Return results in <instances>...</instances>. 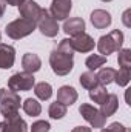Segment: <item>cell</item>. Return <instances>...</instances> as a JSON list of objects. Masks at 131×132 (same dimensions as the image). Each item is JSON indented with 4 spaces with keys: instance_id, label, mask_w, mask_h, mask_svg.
<instances>
[{
    "instance_id": "cell-1",
    "label": "cell",
    "mask_w": 131,
    "mask_h": 132,
    "mask_svg": "<svg viewBox=\"0 0 131 132\" xmlns=\"http://www.w3.org/2000/svg\"><path fill=\"white\" fill-rule=\"evenodd\" d=\"M69 43V38H63L56 49H53L49 55V65L54 74L57 75H68L74 66V54Z\"/></svg>"
},
{
    "instance_id": "cell-2",
    "label": "cell",
    "mask_w": 131,
    "mask_h": 132,
    "mask_svg": "<svg viewBox=\"0 0 131 132\" xmlns=\"http://www.w3.org/2000/svg\"><path fill=\"white\" fill-rule=\"evenodd\" d=\"M123 45V32L120 29H113L110 34L102 35L97 42V49L103 57H108L110 54L120 51Z\"/></svg>"
},
{
    "instance_id": "cell-3",
    "label": "cell",
    "mask_w": 131,
    "mask_h": 132,
    "mask_svg": "<svg viewBox=\"0 0 131 132\" xmlns=\"http://www.w3.org/2000/svg\"><path fill=\"white\" fill-rule=\"evenodd\" d=\"M35 26L37 25L34 22H30V20L20 17V19H16L14 22L8 23L6 28H5V32H6V35L9 38H12V40H20V38L33 34L34 29H35Z\"/></svg>"
},
{
    "instance_id": "cell-4",
    "label": "cell",
    "mask_w": 131,
    "mask_h": 132,
    "mask_svg": "<svg viewBox=\"0 0 131 132\" xmlns=\"http://www.w3.org/2000/svg\"><path fill=\"white\" fill-rule=\"evenodd\" d=\"M35 85V78L34 74L28 72H16L8 78V89L14 91V92H22V91H31Z\"/></svg>"
},
{
    "instance_id": "cell-5",
    "label": "cell",
    "mask_w": 131,
    "mask_h": 132,
    "mask_svg": "<svg viewBox=\"0 0 131 132\" xmlns=\"http://www.w3.org/2000/svg\"><path fill=\"white\" fill-rule=\"evenodd\" d=\"M79 112H80V115H82L93 128H96V129H102V128L105 126V123H106V117L102 115V112L99 111L97 108H94V106H91V104H88V103L80 104Z\"/></svg>"
},
{
    "instance_id": "cell-6",
    "label": "cell",
    "mask_w": 131,
    "mask_h": 132,
    "mask_svg": "<svg viewBox=\"0 0 131 132\" xmlns=\"http://www.w3.org/2000/svg\"><path fill=\"white\" fill-rule=\"evenodd\" d=\"M37 26L45 37H56L59 34V29H60L57 25V20L46 9H42V14L37 20Z\"/></svg>"
},
{
    "instance_id": "cell-7",
    "label": "cell",
    "mask_w": 131,
    "mask_h": 132,
    "mask_svg": "<svg viewBox=\"0 0 131 132\" xmlns=\"http://www.w3.org/2000/svg\"><path fill=\"white\" fill-rule=\"evenodd\" d=\"M17 8H19V12H20V15L23 19H26L30 22H34L37 25V20H39L43 8H40L34 0H20Z\"/></svg>"
},
{
    "instance_id": "cell-8",
    "label": "cell",
    "mask_w": 131,
    "mask_h": 132,
    "mask_svg": "<svg viewBox=\"0 0 131 132\" xmlns=\"http://www.w3.org/2000/svg\"><path fill=\"white\" fill-rule=\"evenodd\" d=\"M69 43H71L72 51H77V52H90V51H93L94 46H96L94 38L86 32L74 35L72 38H69Z\"/></svg>"
},
{
    "instance_id": "cell-9",
    "label": "cell",
    "mask_w": 131,
    "mask_h": 132,
    "mask_svg": "<svg viewBox=\"0 0 131 132\" xmlns=\"http://www.w3.org/2000/svg\"><path fill=\"white\" fill-rule=\"evenodd\" d=\"M72 9V0H53L51 2V9L49 14L59 22V20H66Z\"/></svg>"
},
{
    "instance_id": "cell-10",
    "label": "cell",
    "mask_w": 131,
    "mask_h": 132,
    "mask_svg": "<svg viewBox=\"0 0 131 132\" xmlns=\"http://www.w3.org/2000/svg\"><path fill=\"white\" fill-rule=\"evenodd\" d=\"M16 62V49L11 45L0 43V69H9Z\"/></svg>"
},
{
    "instance_id": "cell-11",
    "label": "cell",
    "mask_w": 131,
    "mask_h": 132,
    "mask_svg": "<svg viewBox=\"0 0 131 132\" xmlns=\"http://www.w3.org/2000/svg\"><path fill=\"white\" fill-rule=\"evenodd\" d=\"M20 95L11 89H5L2 88L0 89V104L2 106H6V108H12V109H19L20 108Z\"/></svg>"
},
{
    "instance_id": "cell-12",
    "label": "cell",
    "mask_w": 131,
    "mask_h": 132,
    "mask_svg": "<svg viewBox=\"0 0 131 132\" xmlns=\"http://www.w3.org/2000/svg\"><path fill=\"white\" fill-rule=\"evenodd\" d=\"M91 23H93V26L94 28H97V29H103V28H106V26H110L111 25V14L108 12V11H105V9H94L93 12H91Z\"/></svg>"
},
{
    "instance_id": "cell-13",
    "label": "cell",
    "mask_w": 131,
    "mask_h": 132,
    "mask_svg": "<svg viewBox=\"0 0 131 132\" xmlns=\"http://www.w3.org/2000/svg\"><path fill=\"white\" fill-rule=\"evenodd\" d=\"M63 32L66 35H71V37L85 32V22H83V19L72 17L69 20H65V23H63Z\"/></svg>"
},
{
    "instance_id": "cell-14",
    "label": "cell",
    "mask_w": 131,
    "mask_h": 132,
    "mask_svg": "<svg viewBox=\"0 0 131 132\" xmlns=\"http://www.w3.org/2000/svg\"><path fill=\"white\" fill-rule=\"evenodd\" d=\"M22 66H23V71L28 72V74H34L37 72L40 68H42V60L37 54L33 52H26L22 59Z\"/></svg>"
},
{
    "instance_id": "cell-15",
    "label": "cell",
    "mask_w": 131,
    "mask_h": 132,
    "mask_svg": "<svg viewBox=\"0 0 131 132\" xmlns=\"http://www.w3.org/2000/svg\"><path fill=\"white\" fill-rule=\"evenodd\" d=\"M77 91L72 86H62L57 91V101L65 104V106H71L72 103H76L77 100Z\"/></svg>"
},
{
    "instance_id": "cell-16",
    "label": "cell",
    "mask_w": 131,
    "mask_h": 132,
    "mask_svg": "<svg viewBox=\"0 0 131 132\" xmlns=\"http://www.w3.org/2000/svg\"><path fill=\"white\" fill-rule=\"evenodd\" d=\"M117 108H119V98H117V95L116 94H108V97L105 98V101L100 104V112H102V115L103 117H111V115H114L116 114V111H117Z\"/></svg>"
},
{
    "instance_id": "cell-17",
    "label": "cell",
    "mask_w": 131,
    "mask_h": 132,
    "mask_svg": "<svg viewBox=\"0 0 131 132\" xmlns=\"http://www.w3.org/2000/svg\"><path fill=\"white\" fill-rule=\"evenodd\" d=\"M5 123H6L5 132H28V125L25 123V120L20 115L5 120Z\"/></svg>"
},
{
    "instance_id": "cell-18",
    "label": "cell",
    "mask_w": 131,
    "mask_h": 132,
    "mask_svg": "<svg viewBox=\"0 0 131 132\" xmlns=\"http://www.w3.org/2000/svg\"><path fill=\"white\" fill-rule=\"evenodd\" d=\"M96 77H97L99 85L106 86V85H110V83H113V81H114L116 69H114V68H102L97 74H96Z\"/></svg>"
},
{
    "instance_id": "cell-19",
    "label": "cell",
    "mask_w": 131,
    "mask_h": 132,
    "mask_svg": "<svg viewBox=\"0 0 131 132\" xmlns=\"http://www.w3.org/2000/svg\"><path fill=\"white\" fill-rule=\"evenodd\" d=\"M22 108H23V111H25L28 115H31V117H37V115H40V112H42L40 103L34 98H26L22 103Z\"/></svg>"
},
{
    "instance_id": "cell-20",
    "label": "cell",
    "mask_w": 131,
    "mask_h": 132,
    "mask_svg": "<svg viewBox=\"0 0 131 132\" xmlns=\"http://www.w3.org/2000/svg\"><path fill=\"white\" fill-rule=\"evenodd\" d=\"M34 92H35V95L40 100H48V98H51V95H53V88H51L49 83L40 81V83L34 85Z\"/></svg>"
},
{
    "instance_id": "cell-21",
    "label": "cell",
    "mask_w": 131,
    "mask_h": 132,
    "mask_svg": "<svg viewBox=\"0 0 131 132\" xmlns=\"http://www.w3.org/2000/svg\"><path fill=\"white\" fill-rule=\"evenodd\" d=\"M80 85L85 88V89H93V88H96L99 85V81H97V77H96V74L93 72V71H88V72H83L80 77Z\"/></svg>"
},
{
    "instance_id": "cell-22",
    "label": "cell",
    "mask_w": 131,
    "mask_h": 132,
    "mask_svg": "<svg viewBox=\"0 0 131 132\" xmlns=\"http://www.w3.org/2000/svg\"><path fill=\"white\" fill-rule=\"evenodd\" d=\"M48 112H49V117H51V118H54V120H60V118H63V117L66 115V106L65 104H62V103H59V101L56 100L54 103L49 104Z\"/></svg>"
},
{
    "instance_id": "cell-23",
    "label": "cell",
    "mask_w": 131,
    "mask_h": 132,
    "mask_svg": "<svg viewBox=\"0 0 131 132\" xmlns=\"http://www.w3.org/2000/svg\"><path fill=\"white\" fill-rule=\"evenodd\" d=\"M108 97V92H106V89H105V86H102V85H97L96 88H93V89H90V98L93 100L94 103H99V104H102L105 98Z\"/></svg>"
},
{
    "instance_id": "cell-24",
    "label": "cell",
    "mask_w": 131,
    "mask_h": 132,
    "mask_svg": "<svg viewBox=\"0 0 131 132\" xmlns=\"http://www.w3.org/2000/svg\"><path fill=\"white\" fill-rule=\"evenodd\" d=\"M105 63H106V57H103V55H97V54H93V55H90V57L86 59L85 66H86L90 71H96V69H99L100 66H103Z\"/></svg>"
},
{
    "instance_id": "cell-25",
    "label": "cell",
    "mask_w": 131,
    "mask_h": 132,
    "mask_svg": "<svg viewBox=\"0 0 131 132\" xmlns=\"http://www.w3.org/2000/svg\"><path fill=\"white\" fill-rule=\"evenodd\" d=\"M117 63L120 68H125V69H130L131 68V49L125 48V49H120L119 51V55H117Z\"/></svg>"
},
{
    "instance_id": "cell-26",
    "label": "cell",
    "mask_w": 131,
    "mask_h": 132,
    "mask_svg": "<svg viewBox=\"0 0 131 132\" xmlns=\"http://www.w3.org/2000/svg\"><path fill=\"white\" fill-rule=\"evenodd\" d=\"M131 74L130 69H125V68H120L119 71H116V77H114V81L119 85V86H127L130 83Z\"/></svg>"
},
{
    "instance_id": "cell-27",
    "label": "cell",
    "mask_w": 131,
    "mask_h": 132,
    "mask_svg": "<svg viewBox=\"0 0 131 132\" xmlns=\"http://www.w3.org/2000/svg\"><path fill=\"white\" fill-rule=\"evenodd\" d=\"M49 129H51V126L45 120H39V121L33 123V126H31V132H49Z\"/></svg>"
},
{
    "instance_id": "cell-28",
    "label": "cell",
    "mask_w": 131,
    "mask_h": 132,
    "mask_svg": "<svg viewBox=\"0 0 131 132\" xmlns=\"http://www.w3.org/2000/svg\"><path fill=\"white\" fill-rule=\"evenodd\" d=\"M0 114L3 115L5 120H9V118L19 115V109H12V108H6V106H2L0 104Z\"/></svg>"
},
{
    "instance_id": "cell-29",
    "label": "cell",
    "mask_w": 131,
    "mask_h": 132,
    "mask_svg": "<svg viewBox=\"0 0 131 132\" xmlns=\"http://www.w3.org/2000/svg\"><path fill=\"white\" fill-rule=\"evenodd\" d=\"M128 128H125L122 123H119V121H116V123H111L108 128H103V131L105 132H127Z\"/></svg>"
},
{
    "instance_id": "cell-30",
    "label": "cell",
    "mask_w": 131,
    "mask_h": 132,
    "mask_svg": "<svg viewBox=\"0 0 131 132\" xmlns=\"http://www.w3.org/2000/svg\"><path fill=\"white\" fill-rule=\"evenodd\" d=\"M130 14H131V9H127V11L123 12V23H125V26H131V23H130Z\"/></svg>"
},
{
    "instance_id": "cell-31",
    "label": "cell",
    "mask_w": 131,
    "mask_h": 132,
    "mask_svg": "<svg viewBox=\"0 0 131 132\" xmlns=\"http://www.w3.org/2000/svg\"><path fill=\"white\" fill-rule=\"evenodd\" d=\"M71 132H93L91 128H86V126H76Z\"/></svg>"
},
{
    "instance_id": "cell-32",
    "label": "cell",
    "mask_w": 131,
    "mask_h": 132,
    "mask_svg": "<svg viewBox=\"0 0 131 132\" xmlns=\"http://www.w3.org/2000/svg\"><path fill=\"white\" fill-rule=\"evenodd\" d=\"M6 5H11V6H17L20 3V0H3Z\"/></svg>"
},
{
    "instance_id": "cell-33",
    "label": "cell",
    "mask_w": 131,
    "mask_h": 132,
    "mask_svg": "<svg viewBox=\"0 0 131 132\" xmlns=\"http://www.w3.org/2000/svg\"><path fill=\"white\" fill-rule=\"evenodd\" d=\"M5 14V2L3 0H0V17Z\"/></svg>"
},
{
    "instance_id": "cell-34",
    "label": "cell",
    "mask_w": 131,
    "mask_h": 132,
    "mask_svg": "<svg viewBox=\"0 0 131 132\" xmlns=\"http://www.w3.org/2000/svg\"><path fill=\"white\" fill-rule=\"evenodd\" d=\"M5 128H6V123L5 121H0V132H5Z\"/></svg>"
},
{
    "instance_id": "cell-35",
    "label": "cell",
    "mask_w": 131,
    "mask_h": 132,
    "mask_svg": "<svg viewBox=\"0 0 131 132\" xmlns=\"http://www.w3.org/2000/svg\"><path fill=\"white\" fill-rule=\"evenodd\" d=\"M102 2H111V0H102Z\"/></svg>"
},
{
    "instance_id": "cell-36",
    "label": "cell",
    "mask_w": 131,
    "mask_h": 132,
    "mask_svg": "<svg viewBox=\"0 0 131 132\" xmlns=\"http://www.w3.org/2000/svg\"><path fill=\"white\" fill-rule=\"evenodd\" d=\"M100 132H105V131H103V129H102V131H100Z\"/></svg>"
}]
</instances>
